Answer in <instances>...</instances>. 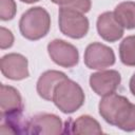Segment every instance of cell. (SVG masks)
Masks as SVG:
<instances>
[{"instance_id":"6da1fadb","label":"cell","mask_w":135,"mask_h":135,"mask_svg":"<svg viewBox=\"0 0 135 135\" xmlns=\"http://www.w3.org/2000/svg\"><path fill=\"white\" fill-rule=\"evenodd\" d=\"M99 114L110 124L124 131H135V104L115 93L105 95L99 102Z\"/></svg>"},{"instance_id":"8fae6325","label":"cell","mask_w":135,"mask_h":135,"mask_svg":"<svg viewBox=\"0 0 135 135\" xmlns=\"http://www.w3.org/2000/svg\"><path fill=\"white\" fill-rule=\"evenodd\" d=\"M0 110L1 114L22 112V99L15 88L5 84L0 85Z\"/></svg>"},{"instance_id":"e0dca14e","label":"cell","mask_w":135,"mask_h":135,"mask_svg":"<svg viewBox=\"0 0 135 135\" xmlns=\"http://www.w3.org/2000/svg\"><path fill=\"white\" fill-rule=\"evenodd\" d=\"M16 14V3L14 0H0V18L3 21L11 20Z\"/></svg>"},{"instance_id":"5b68a950","label":"cell","mask_w":135,"mask_h":135,"mask_svg":"<svg viewBox=\"0 0 135 135\" xmlns=\"http://www.w3.org/2000/svg\"><path fill=\"white\" fill-rule=\"evenodd\" d=\"M47 51L51 59L63 68H72L78 63L79 54L77 49L65 42L64 40L56 39L49 43Z\"/></svg>"},{"instance_id":"2e32d148","label":"cell","mask_w":135,"mask_h":135,"mask_svg":"<svg viewBox=\"0 0 135 135\" xmlns=\"http://www.w3.org/2000/svg\"><path fill=\"white\" fill-rule=\"evenodd\" d=\"M53 3L75 8L81 13H86L91 8V0H51Z\"/></svg>"},{"instance_id":"ac0fdd59","label":"cell","mask_w":135,"mask_h":135,"mask_svg":"<svg viewBox=\"0 0 135 135\" xmlns=\"http://www.w3.org/2000/svg\"><path fill=\"white\" fill-rule=\"evenodd\" d=\"M14 42V36L11 31H8L5 27L0 28V47L1 49H7L13 45Z\"/></svg>"},{"instance_id":"52a82bcc","label":"cell","mask_w":135,"mask_h":135,"mask_svg":"<svg viewBox=\"0 0 135 135\" xmlns=\"http://www.w3.org/2000/svg\"><path fill=\"white\" fill-rule=\"evenodd\" d=\"M0 69L2 74L13 80H21L27 78L30 73L27 70V59L20 54H7L0 60Z\"/></svg>"},{"instance_id":"7a4b0ae2","label":"cell","mask_w":135,"mask_h":135,"mask_svg":"<svg viewBox=\"0 0 135 135\" xmlns=\"http://www.w3.org/2000/svg\"><path fill=\"white\" fill-rule=\"evenodd\" d=\"M51 27L49 13L40 6L27 9L19 21V28L23 37L30 40H38L44 37Z\"/></svg>"},{"instance_id":"277c9868","label":"cell","mask_w":135,"mask_h":135,"mask_svg":"<svg viewBox=\"0 0 135 135\" xmlns=\"http://www.w3.org/2000/svg\"><path fill=\"white\" fill-rule=\"evenodd\" d=\"M59 28L62 34L74 38H82L89 30V20L83 13L68 6L59 8Z\"/></svg>"},{"instance_id":"30bf717a","label":"cell","mask_w":135,"mask_h":135,"mask_svg":"<svg viewBox=\"0 0 135 135\" xmlns=\"http://www.w3.org/2000/svg\"><path fill=\"white\" fill-rule=\"evenodd\" d=\"M97 31L98 34L109 42H114L123 35V27L116 20L112 12H105L98 17Z\"/></svg>"},{"instance_id":"8992f818","label":"cell","mask_w":135,"mask_h":135,"mask_svg":"<svg viewBox=\"0 0 135 135\" xmlns=\"http://www.w3.org/2000/svg\"><path fill=\"white\" fill-rule=\"evenodd\" d=\"M115 62V55L109 46L94 42L88 45L84 52V63L89 69L101 70Z\"/></svg>"},{"instance_id":"3957f363","label":"cell","mask_w":135,"mask_h":135,"mask_svg":"<svg viewBox=\"0 0 135 135\" xmlns=\"http://www.w3.org/2000/svg\"><path fill=\"white\" fill-rule=\"evenodd\" d=\"M52 101L63 113H73L83 104L84 94L79 84L65 78L55 86Z\"/></svg>"},{"instance_id":"4fadbf2b","label":"cell","mask_w":135,"mask_h":135,"mask_svg":"<svg viewBox=\"0 0 135 135\" xmlns=\"http://www.w3.org/2000/svg\"><path fill=\"white\" fill-rule=\"evenodd\" d=\"M66 127L71 128L69 133L74 134H101L102 130L99 126V123L92 118L91 116L83 115L78 117L76 120L69 122L66 121Z\"/></svg>"},{"instance_id":"ffe728a7","label":"cell","mask_w":135,"mask_h":135,"mask_svg":"<svg viewBox=\"0 0 135 135\" xmlns=\"http://www.w3.org/2000/svg\"><path fill=\"white\" fill-rule=\"evenodd\" d=\"M22 2H25V3H34V2H37L39 0H21Z\"/></svg>"},{"instance_id":"ba28073f","label":"cell","mask_w":135,"mask_h":135,"mask_svg":"<svg viewBox=\"0 0 135 135\" xmlns=\"http://www.w3.org/2000/svg\"><path fill=\"white\" fill-rule=\"evenodd\" d=\"M62 132L60 118L53 114H40L27 121L26 134H59Z\"/></svg>"},{"instance_id":"5bb4252c","label":"cell","mask_w":135,"mask_h":135,"mask_svg":"<svg viewBox=\"0 0 135 135\" xmlns=\"http://www.w3.org/2000/svg\"><path fill=\"white\" fill-rule=\"evenodd\" d=\"M113 13L122 27L129 30L135 28V2H121L116 6Z\"/></svg>"},{"instance_id":"7c38bea8","label":"cell","mask_w":135,"mask_h":135,"mask_svg":"<svg viewBox=\"0 0 135 135\" xmlns=\"http://www.w3.org/2000/svg\"><path fill=\"white\" fill-rule=\"evenodd\" d=\"M65 78H68L65 74L58 71H46L43 73L37 82V92L39 96L45 100H52L55 86Z\"/></svg>"},{"instance_id":"9c48e42d","label":"cell","mask_w":135,"mask_h":135,"mask_svg":"<svg viewBox=\"0 0 135 135\" xmlns=\"http://www.w3.org/2000/svg\"><path fill=\"white\" fill-rule=\"evenodd\" d=\"M120 74L117 71H102L91 75L90 85L93 91L100 96H105L115 92L120 83Z\"/></svg>"},{"instance_id":"9a60e30c","label":"cell","mask_w":135,"mask_h":135,"mask_svg":"<svg viewBox=\"0 0 135 135\" xmlns=\"http://www.w3.org/2000/svg\"><path fill=\"white\" fill-rule=\"evenodd\" d=\"M119 55L123 64L135 65V36H129L120 43Z\"/></svg>"},{"instance_id":"d6986e66","label":"cell","mask_w":135,"mask_h":135,"mask_svg":"<svg viewBox=\"0 0 135 135\" xmlns=\"http://www.w3.org/2000/svg\"><path fill=\"white\" fill-rule=\"evenodd\" d=\"M130 90H131L132 94L135 96V74L132 76V78L130 80Z\"/></svg>"}]
</instances>
